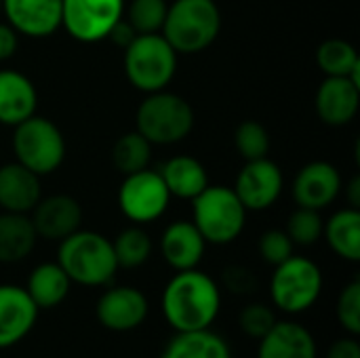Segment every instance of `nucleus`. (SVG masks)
Returning a JSON list of instances; mask_svg holds the SVG:
<instances>
[{
	"mask_svg": "<svg viewBox=\"0 0 360 358\" xmlns=\"http://www.w3.org/2000/svg\"><path fill=\"white\" fill-rule=\"evenodd\" d=\"M135 124L152 146H171L190 135L194 129L192 106L175 93H148L135 114Z\"/></svg>",
	"mask_w": 360,
	"mask_h": 358,
	"instance_id": "obj_5",
	"label": "nucleus"
},
{
	"mask_svg": "<svg viewBox=\"0 0 360 358\" xmlns=\"http://www.w3.org/2000/svg\"><path fill=\"white\" fill-rule=\"evenodd\" d=\"M205 249L207 241L192 222H173L160 238V253L175 272L198 268Z\"/></svg>",
	"mask_w": 360,
	"mask_h": 358,
	"instance_id": "obj_19",
	"label": "nucleus"
},
{
	"mask_svg": "<svg viewBox=\"0 0 360 358\" xmlns=\"http://www.w3.org/2000/svg\"><path fill=\"white\" fill-rule=\"evenodd\" d=\"M327 358H360V344L354 335L342 338L331 344Z\"/></svg>",
	"mask_w": 360,
	"mask_h": 358,
	"instance_id": "obj_38",
	"label": "nucleus"
},
{
	"mask_svg": "<svg viewBox=\"0 0 360 358\" xmlns=\"http://www.w3.org/2000/svg\"><path fill=\"white\" fill-rule=\"evenodd\" d=\"M23 289L38 310H49L65 302L72 289V281L57 262H44L30 272L27 285Z\"/></svg>",
	"mask_w": 360,
	"mask_h": 358,
	"instance_id": "obj_23",
	"label": "nucleus"
},
{
	"mask_svg": "<svg viewBox=\"0 0 360 358\" xmlns=\"http://www.w3.org/2000/svg\"><path fill=\"white\" fill-rule=\"evenodd\" d=\"M36 230L25 213H0V264L23 262L36 247Z\"/></svg>",
	"mask_w": 360,
	"mask_h": 358,
	"instance_id": "obj_24",
	"label": "nucleus"
},
{
	"mask_svg": "<svg viewBox=\"0 0 360 358\" xmlns=\"http://www.w3.org/2000/svg\"><path fill=\"white\" fill-rule=\"evenodd\" d=\"M194 226L209 245H228L236 241L247 224V209L232 188L207 186L194 200Z\"/></svg>",
	"mask_w": 360,
	"mask_h": 358,
	"instance_id": "obj_4",
	"label": "nucleus"
},
{
	"mask_svg": "<svg viewBox=\"0 0 360 358\" xmlns=\"http://www.w3.org/2000/svg\"><path fill=\"white\" fill-rule=\"evenodd\" d=\"M158 173L171 198L175 196L184 200H194L209 186V173L205 165L192 156H173L162 165Z\"/></svg>",
	"mask_w": 360,
	"mask_h": 358,
	"instance_id": "obj_22",
	"label": "nucleus"
},
{
	"mask_svg": "<svg viewBox=\"0 0 360 358\" xmlns=\"http://www.w3.org/2000/svg\"><path fill=\"white\" fill-rule=\"evenodd\" d=\"M276 321L278 319H276L274 308L259 304V302L247 304L238 314V325H240L243 333L251 340H257V342L274 327Z\"/></svg>",
	"mask_w": 360,
	"mask_h": 358,
	"instance_id": "obj_34",
	"label": "nucleus"
},
{
	"mask_svg": "<svg viewBox=\"0 0 360 358\" xmlns=\"http://www.w3.org/2000/svg\"><path fill=\"white\" fill-rule=\"evenodd\" d=\"M95 314L108 331L127 333L146 323L150 304L146 293L135 287H110L97 300Z\"/></svg>",
	"mask_w": 360,
	"mask_h": 358,
	"instance_id": "obj_12",
	"label": "nucleus"
},
{
	"mask_svg": "<svg viewBox=\"0 0 360 358\" xmlns=\"http://www.w3.org/2000/svg\"><path fill=\"white\" fill-rule=\"evenodd\" d=\"M137 36H139V34H137V32L133 30V25L124 19V15L112 25V30H110V34H108V38H110L114 44L122 46V49H127Z\"/></svg>",
	"mask_w": 360,
	"mask_h": 358,
	"instance_id": "obj_37",
	"label": "nucleus"
},
{
	"mask_svg": "<svg viewBox=\"0 0 360 358\" xmlns=\"http://www.w3.org/2000/svg\"><path fill=\"white\" fill-rule=\"evenodd\" d=\"M150 158H152V143L139 131L120 135L112 146V165L122 175H131L141 169H148Z\"/></svg>",
	"mask_w": 360,
	"mask_h": 358,
	"instance_id": "obj_28",
	"label": "nucleus"
},
{
	"mask_svg": "<svg viewBox=\"0 0 360 358\" xmlns=\"http://www.w3.org/2000/svg\"><path fill=\"white\" fill-rule=\"evenodd\" d=\"M162 358H232L230 344L211 329L175 333Z\"/></svg>",
	"mask_w": 360,
	"mask_h": 358,
	"instance_id": "obj_25",
	"label": "nucleus"
},
{
	"mask_svg": "<svg viewBox=\"0 0 360 358\" xmlns=\"http://www.w3.org/2000/svg\"><path fill=\"white\" fill-rule=\"evenodd\" d=\"M42 198L40 175L15 162L0 167V207L8 213H30Z\"/></svg>",
	"mask_w": 360,
	"mask_h": 358,
	"instance_id": "obj_20",
	"label": "nucleus"
},
{
	"mask_svg": "<svg viewBox=\"0 0 360 358\" xmlns=\"http://www.w3.org/2000/svg\"><path fill=\"white\" fill-rule=\"evenodd\" d=\"M257 358H319V346L308 327L295 321H276L259 340Z\"/></svg>",
	"mask_w": 360,
	"mask_h": 358,
	"instance_id": "obj_18",
	"label": "nucleus"
},
{
	"mask_svg": "<svg viewBox=\"0 0 360 358\" xmlns=\"http://www.w3.org/2000/svg\"><path fill=\"white\" fill-rule=\"evenodd\" d=\"M177 70V53L162 34H139L124 49V74L141 93L165 91Z\"/></svg>",
	"mask_w": 360,
	"mask_h": 358,
	"instance_id": "obj_6",
	"label": "nucleus"
},
{
	"mask_svg": "<svg viewBox=\"0 0 360 358\" xmlns=\"http://www.w3.org/2000/svg\"><path fill=\"white\" fill-rule=\"evenodd\" d=\"M268 291L276 310L285 314H302L319 302L323 293V272L312 260L291 255L274 266Z\"/></svg>",
	"mask_w": 360,
	"mask_h": 358,
	"instance_id": "obj_7",
	"label": "nucleus"
},
{
	"mask_svg": "<svg viewBox=\"0 0 360 358\" xmlns=\"http://www.w3.org/2000/svg\"><path fill=\"white\" fill-rule=\"evenodd\" d=\"M38 312L23 287L0 285V350L23 342L36 327Z\"/></svg>",
	"mask_w": 360,
	"mask_h": 358,
	"instance_id": "obj_13",
	"label": "nucleus"
},
{
	"mask_svg": "<svg viewBox=\"0 0 360 358\" xmlns=\"http://www.w3.org/2000/svg\"><path fill=\"white\" fill-rule=\"evenodd\" d=\"M224 283H226L228 291L238 293V295H247L255 289L253 272L243 266H230L228 270H224Z\"/></svg>",
	"mask_w": 360,
	"mask_h": 358,
	"instance_id": "obj_36",
	"label": "nucleus"
},
{
	"mask_svg": "<svg viewBox=\"0 0 360 358\" xmlns=\"http://www.w3.org/2000/svg\"><path fill=\"white\" fill-rule=\"evenodd\" d=\"M171 194L158 171L141 169L124 175L118 190V207L133 224H150L165 215Z\"/></svg>",
	"mask_w": 360,
	"mask_h": 358,
	"instance_id": "obj_9",
	"label": "nucleus"
},
{
	"mask_svg": "<svg viewBox=\"0 0 360 358\" xmlns=\"http://www.w3.org/2000/svg\"><path fill=\"white\" fill-rule=\"evenodd\" d=\"M285 179L283 171L268 156L257 160H247V165L236 175L234 192L247 211H266L283 194Z\"/></svg>",
	"mask_w": 360,
	"mask_h": 358,
	"instance_id": "obj_11",
	"label": "nucleus"
},
{
	"mask_svg": "<svg viewBox=\"0 0 360 358\" xmlns=\"http://www.w3.org/2000/svg\"><path fill=\"white\" fill-rule=\"evenodd\" d=\"M112 249H114L118 268L135 270V268H141L150 260V255H152V238L139 226H131V228H124L112 241Z\"/></svg>",
	"mask_w": 360,
	"mask_h": 358,
	"instance_id": "obj_29",
	"label": "nucleus"
},
{
	"mask_svg": "<svg viewBox=\"0 0 360 358\" xmlns=\"http://www.w3.org/2000/svg\"><path fill=\"white\" fill-rule=\"evenodd\" d=\"M221 30V13L213 0H175L160 34L175 53H200L215 42Z\"/></svg>",
	"mask_w": 360,
	"mask_h": 358,
	"instance_id": "obj_3",
	"label": "nucleus"
},
{
	"mask_svg": "<svg viewBox=\"0 0 360 358\" xmlns=\"http://www.w3.org/2000/svg\"><path fill=\"white\" fill-rule=\"evenodd\" d=\"M259 255L266 264L278 266L293 255V241L285 230H268L259 238Z\"/></svg>",
	"mask_w": 360,
	"mask_h": 358,
	"instance_id": "obj_35",
	"label": "nucleus"
},
{
	"mask_svg": "<svg viewBox=\"0 0 360 358\" xmlns=\"http://www.w3.org/2000/svg\"><path fill=\"white\" fill-rule=\"evenodd\" d=\"M316 63L325 76H348L360 87V59L356 49L342 38H329L321 42L316 51Z\"/></svg>",
	"mask_w": 360,
	"mask_h": 358,
	"instance_id": "obj_27",
	"label": "nucleus"
},
{
	"mask_svg": "<svg viewBox=\"0 0 360 358\" xmlns=\"http://www.w3.org/2000/svg\"><path fill=\"white\" fill-rule=\"evenodd\" d=\"M15 51H17V32L11 25L0 23V61L11 59Z\"/></svg>",
	"mask_w": 360,
	"mask_h": 358,
	"instance_id": "obj_39",
	"label": "nucleus"
},
{
	"mask_svg": "<svg viewBox=\"0 0 360 358\" xmlns=\"http://www.w3.org/2000/svg\"><path fill=\"white\" fill-rule=\"evenodd\" d=\"M323 230H325V222L321 217V211L306 209V207H297L289 215L287 228H285L293 245H300V247H310L319 243L323 236Z\"/></svg>",
	"mask_w": 360,
	"mask_h": 358,
	"instance_id": "obj_31",
	"label": "nucleus"
},
{
	"mask_svg": "<svg viewBox=\"0 0 360 358\" xmlns=\"http://www.w3.org/2000/svg\"><path fill=\"white\" fill-rule=\"evenodd\" d=\"M219 310L221 289L198 268L175 272L162 291V314L175 333L211 329Z\"/></svg>",
	"mask_w": 360,
	"mask_h": 358,
	"instance_id": "obj_1",
	"label": "nucleus"
},
{
	"mask_svg": "<svg viewBox=\"0 0 360 358\" xmlns=\"http://www.w3.org/2000/svg\"><path fill=\"white\" fill-rule=\"evenodd\" d=\"M234 146L245 160L266 158L270 152V135L257 120H245L234 131Z\"/></svg>",
	"mask_w": 360,
	"mask_h": 358,
	"instance_id": "obj_32",
	"label": "nucleus"
},
{
	"mask_svg": "<svg viewBox=\"0 0 360 358\" xmlns=\"http://www.w3.org/2000/svg\"><path fill=\"white\" fill-rule=\"evenodd\" d=\"M169 4L165 0H131L124 19L137 34H160Z\"/></svg>",
	"mask_w": 360,
	"mask_h": 358,
	"instance_id": "obj_30",
	"label": "nucleus"
},
{
	"mask_svg": "<svg viewBox=\"0 0 360 358\" xmlns=\"http://www.w3.org/2000/svg\"><path fill=\"white\" fill-rule=\"evenodd\" d=\"M348 200H350V207L359 209L360 205V179L354 177L348 186Z\"/></svg>",
	"mask_w": 360,
	"mask_h": 358,
	"instance_id": "obj_40",
	"label": "nucleus"
},
{
	"mask_svg": "<svg viewBox=\"0 0 360 358\" xmlns=\"http://www.w3.org/2000/svg\"><path fill=\"white\" fill-rule=\"evenodd\" d=\"M342 192V175L340 171L325 160L308 162L300 169L293 181V198L297 207L323 211L329 207Z\"/></svg>",
	"mask_w": 360,
	"mask_h": 358,
	"instance_id": "obj_15",
	"label": "nucleus"
},
{
	"mask_svg": "<svg viewBox=\"0 0 360 358\" xmlns=\"http://www.w3.org/2000/svg\"><path fill=\"white\" fill-rule=\"evenodd\" d=\"M323 234L327 236V243L331 251L346 260V262H359L360 260V211L354 207L342 209L327 222Z\"/></svg>",
	"mask_w": 360,
	"mask_h": 358,
	"instance_id": "obj_26",
	"label": "nucleus"
},
{
	"mask_svg": "<svg viewBox=\"0 0 360 358\" xmlns=\"http://www.w3.org/2000/svg\"><path fill=\"white\" fill-rule=\"evenodd\" d=\"M335 317L348 335H360V281H350L338 298Z\"/></svg>",
	"mask_w": 360,
	"mask_h": 358,
	"instance_id": "obj_33",
	"label": "nucleus"
},
{
	"mask_svg": "<svg viewBox=\"0 0 360 358\" xmlns=\"http://www.w3.org/2000/svg\"><path fill=\"white\" fill-rule=\"evenodd\" d=\"M122 15L124 0H61V25L78 42L108 38Z\"/></svg>",
	"mask_w": 360,
	"mask_h": 358,
	"instance_id": "obj_10",
	"label": "nucleus"
},
{
	"mask_svg": "<svg viewBox=\"0 0 360 358\" xmlns=\"http://www.w3.org/2000/svg\"><path fill=\"white\" fill-rule=\"evenodd\" d=\"M38 93L27 76L0 70V124L15 127L36 114Z\"/></svg>",
	"mask_w": 360,
	"mask_h": 358,
	"instance_id": "obj_21",
	"label": "nucleus"
},
{
	"mask_svg": "<svg viewBox=\"0 0 360 358\" xmlns=\"http://www.w3.org/2000/svg\"><path fill=\"white\" fill-rule=\"evenodd\" d=\"M30 213L36 236L44 241H63L80 230L82 224V209L78 200L68 194L40 198Z\"/></svg>",
	"mask_w": 360,
	"mask_h": 358,
	"instance_id": "obj_14",
	"label": "nucleus"
},
{
	"mask_svg": "<svg viewBox=\"0 0 360 358\" xmlns=\"http://www.w3.org/2000/svg\"><path fill=\"white\" fill-rule=\"evenodd\" d=\"M0 13H2V0H0Z\"/></svg>",
	"mask_w": 360,
	"mask_h": 358,
	"instance_id": "obj_41",
	"label": "nucleus"
},
{
	"mask_svg": "<svg viewBox=\"0 0 360 358\" xmlns=\"http://www.w3.org/2000/svg\"><path fill=\"white\" fill-rule=\"evenodd\" d=\"M8 25L23 36L44 38L61 27V0H2Z\"/></svg>",
	"mask_w": 360,
	"mask_h": 358,
	"instance_id": "obj_16",
	"label": "nucleus"
},
{
	"mask_svg": "<svg viewBox=\"0 0 360 358\" xmlns=\"http://www.w3.org/2000/svg\"><path fill=\"white\" fill-rule=\"evenodd\" d=\"M316 114L329 127L352 122L360 108V87L348 76H325L316 91Z\"/></svg>",
	"mask_w": 360,
	"mask_h": 358,
	"instance_id": "obj_17",
	"label": "nucleus"
},
{
	"mask_svg": "<svg viewBox=\"0 0 360 358\" xmlns=\"http://www.w3.org/2000/svg\"><path fill=\"white\" fill-rule=\"evenodd\" d=\"M13 129V152L19 165L40 177L61 167L65 158V139L57 124L34 114Z\"/></svg>",
	"mask_w": 360,
	"mask_h": 358,
	"instance_id": "obj_8",
	"label": "nucleus"
},
{
	"mask_svg": "<svg viewBox=\"0 0 360 358\" xmlns=\"http://www.w3.org/2000/svg\"><path fill=\"white\" fill-rule=\"evenodd\" d=\"M57 264L80 287H103L118 270L112 241L91 230H76L59 241Z\"/></svg>",
	"mask_w": 360,
	"mask_h": 358,
	"instance_id": "obj_2",
	"label": "nucleus"
}]
</instances>
